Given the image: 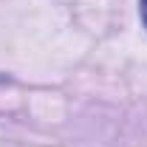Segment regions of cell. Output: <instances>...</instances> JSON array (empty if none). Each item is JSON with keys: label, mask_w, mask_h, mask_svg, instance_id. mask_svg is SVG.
I'll use <instances>...</instances> for the list:
<instances>
[{"label": "cell", "mask_w": 147, "mask_h": 147, "mask_svg": "<svg viewBox=\"0 0 147 147\" xmlns=\"http://www.w3.org/2000/svg\"><path fill=\"white\" fill-rule=\"evenodd\" d=\"M142 20H144V28H147V0H142Z\"/></svg>", "instance_id": "cell-1"}]
</instances>
